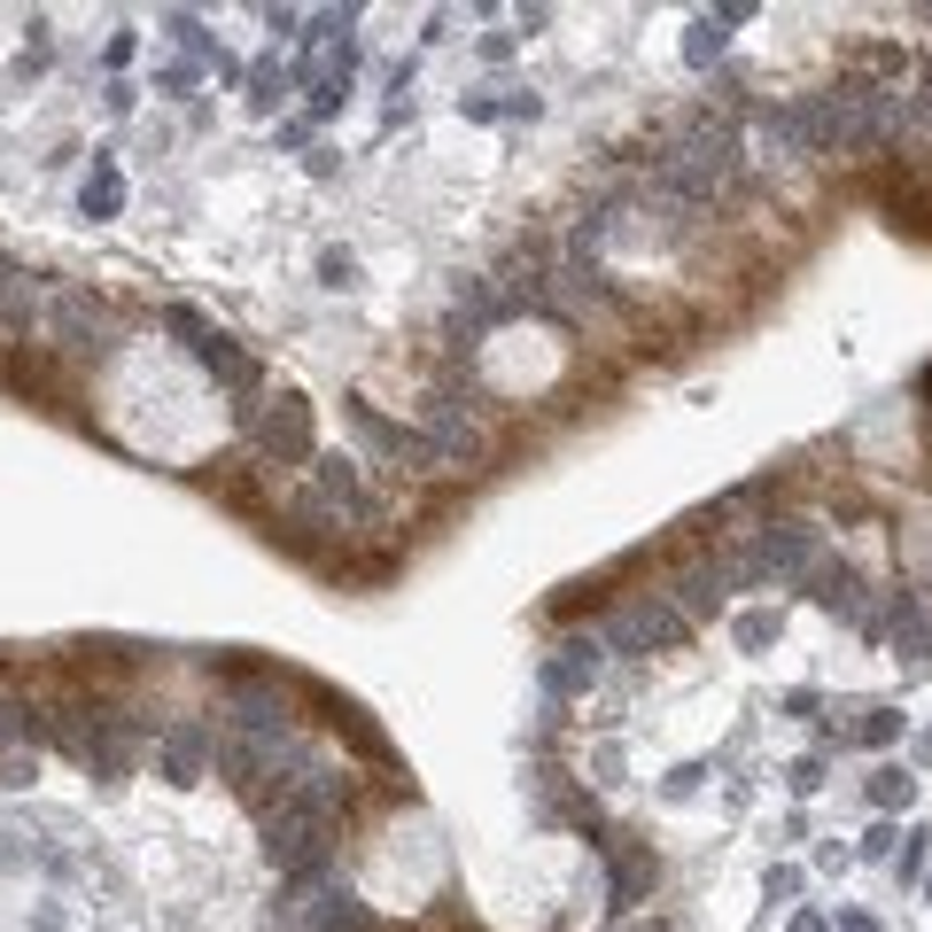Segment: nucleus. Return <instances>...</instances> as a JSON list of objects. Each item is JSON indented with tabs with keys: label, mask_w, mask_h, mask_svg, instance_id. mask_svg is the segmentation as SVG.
Returning a JSON list of instances; mask_svg holds the SVG:
<instances>
[{
	"label": "nucleus",
	"mask_w": 932,
	"mask_h": 932,
	"mask_svg": "<svg viewBox=\"0 0 932 932\" xmlns=\"http://www.w3.org/2000/svg\"><path fill=\"white\" fill-rule=\"evenodd\" d=\"M684 638H692V622L661 591H630V599L607 607V645L614 653H661V645H684Z\"/></svg>",
	"instance_id": "nucleus-3"
},
{
	"label": "nucleus",
	"mask_w": 932,
	"mask_h": 932,
	"mask_svg": "<svg viewBox=\"0 0 932 932\" xmlns=\"http://www.w3.org/2000/svg\"><path fill=\"white\" fill-rule=\"evenodd\" d=\"M661 599H669L684 622H715V614L731 607V583H723V568H715L707 552H692V560H684V568L661 583Z\"/></svg>",
	"instance_id": "nucleus-4"
},
{
	"label": "nucleus",
	"mask_w": 932,
	"mask_h": 932,
	"mask_svg": "<svg viewBox=\"0 0 932 932\" xmlns=\"http://www.w3.org/2000/svg\"><path fill=\"white\" fill-rule=\"evenodd\" d=\"M599 669H607L599 638H591V645H560V661H545V684H552V692H591Z\"/></svg>",
	"instance_id": "nucleus-6"
},
{
	"label": "nucleus",
	"mask_w": 932,
	"mask_h": 932,
	"mask_svg": "<svg viewBox=\"0 0 932 932\" xmlns=\"http://www.w3.org/2000/svg\"><path fill=\"white\" fill-rule=\"evenodd\" d=\"M249 451H257V466H303V458L319 451V435H311V404H303L296 389L265 396V404L249 412Z\"/></svg>",
	"instance_id": "nucleus-2"
},
{
	"label": "nucleus",
	"mask_w": 932,
	"mask_h": 932,
	"mask_svg": "<svg viewBox=\"0 0 932 932\" xmlns=\"http://www.w3.org/2000/svg\"><path fill=\"white\" fill-rule=\"evenodd\" d=\"M257 816H265V855H272L280 878H319V870H334V831H342V824H327V816H311V808H288V800H272V808H257Z\"/></svg>",
	"instance_id": "nucleus-1"
},
{
	"label": "nucleus",
	"mask_w": 932,
	"mask_h": 932,
	"mask_svg": "<svg viewBox=\"0 0 932 932\" xmlns=\"http://www.w3.org/2000/svg\"><path fill=\"white\" fill-rule=\"evenodd\" d=\"M893 731H901V715H893V707H862V731H855V738H862V746H886Z\"/></svg>",
	"instance_id": "nucleus-11"
},
{
	"label": "nucleus",
	"mask_w": 932,
	"mask_h": 932,
	"mask_svg": "<svg viewBox=\"0 0 932 932\" xmlns=\"http://www.w3.org/2000/svg\"><path fill=\"white\" fill-rule=\"evenodd\" d=\"M203 365H210V373H218V381H226L234 396H257V389H265V373H257V358H241V350H234L226 334H210V342H203Z\"/></svg>",
	"instance_id": "nucleus-7"
},
{
	"label": "nucleus",
	"mask_w": 932,
	"mask_h": 932,
	"mask_svg": "<svg viewBox=\"0 0 932 932\" xmlns=\"http://www.w3.org/2000/svg\"><path fill=\"white\" fill-rule=\"evenodd\" d=\"M164 777H172V785H195V777H203V731H172V738H164Z\"/></svg>",
	"instance_id": "nucleus-9"
},
{
	"label": "nucleus",
	"mask_w": 932,
	"mask_h": 932,
	"mask_svg": "<svg viewBox=\"0 0 932 932\" xmlns=\"http://www.w3.org/2000/svg\"><path fill=\"white\" fill-rule=\"evenodd\" d=\"M870 800H878V808H909V800H917V777H909V769H878V777H870Z\"/></svg>",
	"instance_id": "nucleus-10"
},
{
	"label": "nucleus",
	"mask_w": 932,
	"mask_h": 932,
	"mask_svg": "<svg viewBox=\"0 0 932 932\" xmlns=\"http://www.w3.org/2000/svg\"><path fill=\"white\" fill-rule=\"evenodd\" d=\"M653 878H661V862H653L645 847H622V855H614V909H638Z\"/></svg>",
	"instance_id": "nucleus-8"
},
{
	"label": "nucleus",
	"mask_w": 932,
	"mask_h": 932,
	"mask_svg": "<svg viewBox=\"0 0 932 932\" xmlns=\"http://www.w3.org/2000/svg\"><path fill=\"white\" fill-rule=\"evenodd\" d=\"M924 893H932V878H924Z\"/></svg>",
	"instance_id": "nucleus-12"
},
{
	"label": "nucleus",
	"mask_w": 932,
	"mask_h": 932,
	"mask_svg": "<svg viewBox=\"0 0 932 932\" xmlns=\"http://www.w3.org/2000/svg\"><path fill=\"white\" fill-rule=\"evenodd\" d=\"M886 638H893V653H909V661H932V599H909V591H893Z\"/></svg>",
	"instance_id": "nucleus-5"
}]
</instances>
